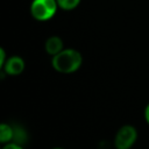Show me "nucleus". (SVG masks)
I'll list each match as a JSON object with an SVG mask.
<instances>
[{
    "label": "nucleus",
    "mask_w": 149,
    "mask_h": 149,
    "mask_svg": "<svg viewBox=\"0 0 149 149\" xmlns=\"http://www.w3.org/2000/svg\"><path fill=\"white\" fill-rule=\"evenodd\" d=\"M83 64L81 54L72 48H64L61 52L51 57V66L55 71L64 74L73 73Z\"/></svg>",
    "instance_id": "f257e3e1"
},
{
    "label": "nucleus",
    "mask_w": 149,
    "mask_h": 149,
    "mask_svg": "<svg viewBox=\"0 0 149 149\" xmlns=\"http://www.w3.org/2000/svg\"><path fill=\"white\" fill-rule=\"evenodd\" d=\"M58 8L57 0H33L29 10L36 21L45 22L56 15Z\"/></svg>",
    "instance_id": "f03ea898"
},
{
    "label": "nucleus",
    "mask_w": 149,
    "mask_h": 149,
    "mask_svg": "<svg viewBox=\"0 0 149 149\" xmlns=\"http://www.w3.org/2000/svg\"><path fill=\"white\" fill-rule=\"evenodd\" d=\"M137 140V130L132 125H123L120 127L114 137L115 149H130Z\"/></svg>",
    "instance_id": "7ed1b4c3"
},
{
    "label": "nucleus",
    "mask_w": 149,
    "mask_h": 149,
    "mask_svg": "<svg viewBox=\"0 0 149 149\" xmlns=\"http://www.w3.org/2000/svg\"><path fill=\"white\" fill-rule=\"evenodd\" d=\"M24 66H26V64H24L23 58L21 56L14 55V56H10L7 58L5 65L2 66L1 70L8 76H19L23 72Z\"/></svg>",
    "instance_id": "20e7f679"
},
{
    "label": "nucleus",
    "mask_w": 149,
    "mask_h": 149,
    "mask_svg": "<svg viewBox=\"0 0 149 149\" xmlns=\"http://www.w3.org/2000/svg\"><path fill=\"white\" fill-rule=\"evenodd\" d=\"M64 49V42L59 36H50L45 40L44 43V50L48 55H50L51 57L57 55L58 52H61Z\"/></svg>",
    "instance_id": "39448f33"
},
{
    "label": "nucleus",
    "mask_w": 149,
    "mask_h": 149,
    "mask_svg": "<svg viewBox=\"0 0 149 149\" xmlns=\"http://www.w3.org/2000/svg\"><path fill=\"white\" fill-rule=\"evenodd\" d=\"M14 137V126L2 122L0 125V142L2 144L12 142Z\"/></svg>",
    "instance_id": "423d86ee"
},
{
    "label": "nucleus",
    "mask_w": 149,
    "mask_h": 149,
    "mask_svg": "<svg viewBox=\"0 0 149 149\" xmlns=\"http://www.w3.org/2000/svg\"><path fill=\"white\" fill-rule=\"evenodd\" d=\"M27 139H28V135H27L26 129H23L21 126H14V137H13V141L23 146V143L26 142Z\"/></svg>",
    "instance_id": "0eeeda50"
},
{
    "label": "nucleus",
    "mask_w": 149,
    "mask_h": 149,
    "mask_svg": "<svg viewBox=\"0 0 149 149\" xmlns=\"http://www.w3.org/2000/svg\"><path fill=\"white\" fill-rule=\"evenodd\" d=\"M81 0H57L58 7L63 10H72L79 6Z\"/></svg>",
    "instance_id": "6e6552de"
},
{
    "label": "nucleus",
    "mask_w": 149,
    "mask_h": 149,
    "mask_svg": "<svg viewBox=\"0 0 149 149\" xmlns=\"http://www.w3.org/2000/svg\"><path fill=\"white\" fill-rule=\"evenodd\" d=\"M2 149H24V148H23V146H22V144H20V143H16V142L12 141V142L5 143V144L2 146Z\"/></svg>",
    "instance_id": "1a4fd4ad"
},
{
    "label": "nucleus",
    "mask_w": 149,
    "mask_h": 149,
    "mask_svg": "<svg viewBox=\"0 0 149 149\" xmlns=\"http://www.w3.org/2000/svg\"><path fill=\"white\" fill-rule=\"evenodd\" d=\"M7 55H6V51L3 48H0V69H2V66L5 65L6 61H7Z\"/></svg>",
    "instance_id": "9d476101"
},
{
    "label": "nucleus",
    "mask_w": 149,
    "mask_h": 149,
    "mask_svg": "<svg viewBox=\"0 0 149 149\" xmlns=\"http://www.w3.org/2000/svg\"><path fill=\"white\" fill-rule=\"evenodd\" d=\"M144 120H146V122L149 125V104L146 106V108H144Z\"/></svg>",
    "instance_id": "9b49d317"
},
{
    "label": "nucleus",
    "mask_w": 149,
    "mask_h": 149,
    "mask_svg": "<svg viewBox=\"0 0 149 149\" xmlns=\"http://www.w3.org/2000/svg\"><path fill=\"white\" fill-rule=\"evenodd\" d=\"M52 149H64V148H61V147H56V148H52Z\"/></svg>",
    "instance_id": "f8f14e48"
}]
</instances>
